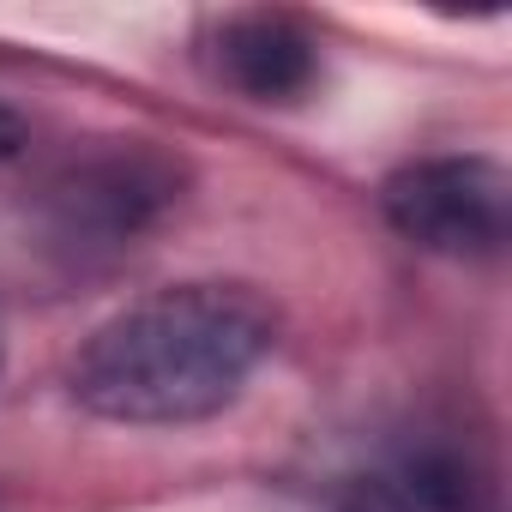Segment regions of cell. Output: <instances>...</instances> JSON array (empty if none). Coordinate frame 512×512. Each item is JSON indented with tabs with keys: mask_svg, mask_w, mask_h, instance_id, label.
Masks as SVG:
<instances>
[{
	"mask_svg": "<svg viewBox=\"0 0 512 512\" xmlns=\"http://www.w3.org/2000/svg\"><path fill=\"white\" fill-rule=\"evenodd\" d=\"M278 344L247 284H175L103 320L73 356V398L127 428H181L229 410Z\"/></svg>",
	"mask_w": 512,
	"mask_h": 512,
	"instance_id": "obj_1",
	"label": "cell"
},
{
	"mask_svg": "<svg viewBox=\"0 0 512 512\" xmlns=\"http://www.w3.org/2000/svg\"><path fill=\"white\" fill-rule=\"evenodd\" d=\"M175 199H181V163L151 139H121L67 163L49 181L43 229H49V247L85 260V253L133 247Z\"/></svg>",
	"mask_w": 512,
	"mask_h": 512,
	"instance_id": "obj_2",
	"label": "cell"
},
{
	"mask_svg": "<svg viewBox=\"0 0 512 512\" xmlns=\"http://www.w3.org/2000/svg\"><path fill=\"white\" fill-rule=\"evenodd\" d=\"M386 223L440 260H500L512 235V181L494 157L452 151L416 157L386 175L380 187Z\"/></svg>",
	"mask_w": 512,
	"mask_h": 512,
	"instance_id": "obj_3",
	"label": "cell"
},
{
	"mask_svg": "<svg viewBox=\"0 0 512 512\" xmlns=\"http://www.w3.org/2000/svg\"><path fill=\"white\" fill-rule=\"evenodd\" d=\"M344 512H494V470L458 434H404L338 482Z\"/></svg>",
	"mask_w": 512,
	"mask_h": 512,
	"instance_id": "obj_4",
	"label": "cell"
},
{
	"mask_svg": "<svg viewBox=\"0 0 512 512\" xmlns=\"http://www.w3.org/2000/svg\"><path fill=\"white\" fill-rule=\"evenodd\" d=\"M211 73L247 103H296L320 79V37L296 13H229L211 37Z\"/></svg>",
	"mask_w": 512,
	"mask_h": 512,
	"instance_id": "obj_5",
	"label": "cell"
},
{
	"mask_svg": "<svg viewBox=\"0 0 512 512\" xmlns=\"http://www.w3.org/2000/svg\"><path fill=\"white\" fill-rule=\"evenodd\" d=\"M19 151H25V121H19V109L0 103V163L19 157Z\"/></svg>",
	"mask_w": 512,
	"mask_h": 512,
	"instance_id": "obj_6",
	"label": "cell"
}]
</instances>
